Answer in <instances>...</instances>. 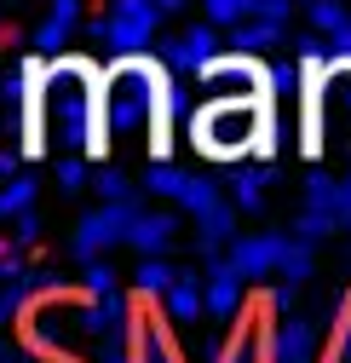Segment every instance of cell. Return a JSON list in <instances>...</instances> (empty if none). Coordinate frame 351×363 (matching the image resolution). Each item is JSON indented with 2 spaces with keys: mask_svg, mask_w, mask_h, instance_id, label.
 <instances>
[{
  "mask_svg": "<svg viewBox=\"0 0 351 363\" xmlns=\"http://www.w3.org/2000/svg\"><path fill=\"white\" fill-rule=\"evenodd\" d=\"M29 145L52 162L93 156L104 145V75L75 58L35 69L29 86Z\"/></svg>",
  "mask_w": 351,
  "mask_h": 363,
  "instance_id": "1",
  "label": "cell"
},
{
  "mask_svg": "<svg viewBox=\"0 0 351 363\" xmlns=\"http://www.w3.org/2000/svg\"><path fill=\"white\" fill-rule=\"evenodd\" d=\"M167 93L150 64H115L104 75V145L115 150H150L161 139Z\"/></svg>",
  "mask_w": 351,
  "mask_h": 363,
  "instance_id": "2",
  "label": "cell"
},
{
  "mask_svg": "<svg viewBox=\"0 0 351 363\" xmlns=\"http://www.w3.org/2000/svg\"><path fill=\"white\" fill-rule=\"evenodd\" d=\"M305 139L323 162L351 167V58H334L305 86Z\"/></svg>",
  "mask_w": 351,
  "mask_h": 363,
  "instance_id": "3",
  "label": "cell"
},
{
  "mask_svg": "<svg viewBox=\"0 0 351 363\" xmlns=\"http://www.w3.org/2000/svg\"><path fill=\"white\" fill-rule=\"evenodd\" d=\"M190 139L219 162H242L271 139V110H265V99H213L196 110Z\"/></svg>",
  "mask_w": 351,
  "mask_h": 363,
  "instance_id": "4",
  "label": "cell"
},
{
  "mask_svg": "<svg viewBox=\"0 0 351 363\" xmlns=\"http://www.w3.org/2000/svg\"><path fill=\"white\" fill-rule=\"evenodd\" d=\"M29 86H35V75L0 69V150L29 145Z\"/></svg>",
  "mask_w": 351,
  "mask_h": 363,
  "instance_id": "5",
  "label": "cell"
},
{
  "mask_svg": "<svg viewBox=\"0 0 351 363\" xmlns=\"http://www.w3.org/2000/svg\"><path fill=\"white\" fill-rule=\"evenodd\" d=\"M202 104H213V99H265V75H259L253 64H236V58H225V64H213L207 75H202Z\"/></svg>",
  "mask_w": 351,
  "mask_h": 363,
  "instance_id": "6",
  "label": "cell"
},
{
  "mask_svg": "<svg viewBox=\"0 0 351 363\" xmlns=\"http://www.w3.org/2000/svg\"><path fill=\"white\" fill-rule=\"evenodd\" d=\"M328 363H351V311H345V323L334 329V346H328Z\"/></svg>",
  "mask_w": 351,
  "mask_h": 363,
  "instance_id": "7",
  "label": "cell"
}]
</instances>
